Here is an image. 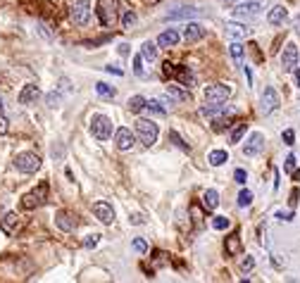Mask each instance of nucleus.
I'll return each mask as SVG.
<instances>
[{
  "label": "nucleus",
  "mask_w": 300,
  "mask_h": 283,
  "mask_svg": "<svg viewBox=\"0 0 300 283\" xmlns=\"http://www.w3.org/2000/svg\"><path fill=\"white\" fill-rule=\"evenodd\" d=\"M136 136L143 146H155L158 143V136H160V128L158 124L152 122V119H138L136 122Z\"/></svg>",
  "instance_id": "obj_1"
},
{
  "label": "nucleus",
  "mask_w": 300,
  "mask_h": 283,
  "mask_svg": "<svg viewBox=\"0 0 300 283\" xmlns=\"http://www.w3.org/2000/svg\"><path fill=\"white\" fill-rule=\"evenodd\" d=\"M162 72H164V76H176L181 86H186V88L196 86V74H193L188 67H184V64H172V62H164V69H162Z\"/></svg>",
  "instance_id": "obj_2"
},
{
  "label": "nucleus",
  "mask_w": 300,
  "mask_h": 283,
  "mask_svg": "<svg viewBox=\"0 0 300 283\" xmlns=\"http://www.w3.org/2000/svg\"><path fill=\"white\" fill-rule=\"evenodd\" d=\"M90 134L98 140H110L112 138V122L105 114H93L90 117Z\"/></svg>",
  "instance_id": "obj_3"
},
{
  "label": "nucleus",
  "mask_w": 300,
  "mask_h": 283,
  "mask_svg": "<svg viewBox=\"0 0 300 283\" xmlns=\"http://www.w3.org/2000/svg\"><path fill=\"white\" fill-rule=\"evenodd\" d=\"M14 169L22 174H36L40 169V157L36 152H20L14 157Z\"/></svg>",
  "instance_id": "obj_4"
},
{
  "label": "nucleus",
  "mask_w": 300,
  "mask_h": 283,
  "mask_svg": "<svg viewBox=\"0 0 300 283\" xmlns=\"http://www.w3.org/2000/svg\"><path fill=\"white\" fill-rule=\"evenodd\" d=\"M117 0H98V20L102 26H114L117 24Z\"/></svg>",
  "instance_id": "obj_5"
},
{
  "label": "nucleus",
  "mask_w": 300,
  "mask_h": 283,
  "mask_svg": "<svg viewBox=\"0 0 300 283\" xmlns=\"http://www.w3.org/2000/svg\"><path fill=\"white\" fill-rule=\"evenodd\" d=\"M231 86L229 84H212V86H208L205 90H202V98H205V102H226V100L231 98Z\"/></svg>",
  "instance_id": "obj_6"
},
{
  "label": "nucleus",
  "mask_w": 300,
  "mask_h": 283,
  "mask_svg": "<svg viewBox=\"0 0 300 283\" xmlns=\"http://www.w3.org/2000/svg\"><path fill=\"white\" fill-rule=\"evenodd\" d=\"M46 198H48V184L40 181L38 188H34L31 193H26V196L22 198V207L24 210H36V207H40L46 202Z\"/></svg>",
  "instance_id": "obj_7"
},
{
  "label": "nucleus",
  "mask_w": 300,
  "mask_h": 283,
  "mask_svg": "<svg viewBox=\"0 0 300 283\" xmlns=\"http://www.w3.org/2000/svg\"><path fill=\"white\" fill-rule=\"evenodd\" d=\"M90 17V0H74L70 8V20L76 26H84Z\"/></svg>",
  "instance_id": "obj_8"
},
{
  "label": "nucleus",
  "mask_w": 300,
  "mask_h": 283,
  "mask_svg": "<svg viewBox=\"0 0 300 283\" xmlns=\"http://www.w3.org/2000/svg\"><path fill=\"white\" fill-rule=\"evenodd\" d=\"M262 8H264V5H262L260 0H248V2H240L238 8L234 10V20H243V22H246V20H255V17L262 12Z\"/></svg>",
  "instance_id": "obj_9"
},
{
  "label": "nucleus",
  "mask_w": 300,
  "mask_h": 283,
  "mask_svg": "<svg viewBox=\"0 0 300 283\" xmlns=\"http://www.w3.org/2000/svg\"><path fill=\"white\" fill-rule=\"evenodd\" d=\"M298 58H300L298 46H296L293 40H288L284 52H281V69H284V72H293V69L298 67Z\"/></svg>",
  "instance_id": "obj_10"
},
{
  "label": "nucleus",
  "mask_w": 300,
  "mask_h": 283,
  "mask_svg": "<svg viewBox=\"0 0 300 283\" xmlns=\"http://www.w3.org/2000/svg\"><path fill=\"white\" fill-rule=\"evenodd\" d=\"M262 148H264V136H262L260 131H252L246 140V146H243V155L246 157H255L262 152Z\"/></svg>",
  "instance_id": "obj_11"
},
{
  "label": "nucleus",
  "mask_w": 300,
  "mask_h": 283,
  "mask_svg": "<svg viewBox=\"0 0 300 283\" xmlns=\"http://www.w3.org/2000/svg\"><path fill=\"white\" fill-rule=\"evenodd\" d=\"M55 224H58V228H60V231H64V234H72V231L79 226V219H76V214H74V212L62 210V212H58V214H55Z\"/></svg>",
  "instance_id": "obj_12"
},
{
  "label": "nucleus",
  "mask_w": 300,
  "mask_h": 283,
  "mask_svg": "<svg viewBox=\"0 0 300 283\" xmlns=\"http://www.w3.org/2000/svg\"><path fill=\"white\" fill-rule=\"evenodd\" d=\"M279 108V93L274 90V88H264V93H262V98H260V110H262V114H272L274 110Z\"/></svg>",
  "instance_id": "obj_13"
},
{
  "label": "nucleus",
  "mask_w": 300,
  "mask_h": 283,
  "mask_svg": "<svg viewBox=\"0 0 300 283\" xmlns=\"http://www.w3.org/2000/svg\"><path fill=\"white\" fill-rule=\"evenodd\" d=\"M205 34H208V29L202 26V24H198V22H188L186 26H184V40L186 43H196V40H200V38H205Z\"/></svg>",
  "instance_id": "obj_14"
},
{
  "label": "nucleus",
  "mask_w": 300,
  "mask_h": 283,
  "mask_svg": "<svg viewBox=\"0 0 300 283\" xmlns=\"http://www.w3.org/2000/svg\"><path fill=\"white\" fill-rule=\"evenodd\" d=\"M134 140H136V136L131 134V128L122 126L114 131V146H117V150H131V148H134Z\"/></svg>",
  "instance_id": "obj_15"
},
{
  "label": "nucleus",
  "mask_w": 300,
  "mask_h": 283,
  "mask_svg": "<svg viewBox=\"0 0 300 283\" xmlns=\"http://www.w3.org/2000/svg\"><path fill=\"white\" fill-rule=\"evenodd\" d=\"M190 98L188 88L186 86H170L167 88V93H164V102H170V105H176V102H186Z\"/></svg>",
  "instance_id": "obj_16"
},
{
  "label": "nucleus",
  "mask_w": 300,
  "mask_h": 283,
  "mask_svg": "<svg viewBox=\"0 0 300 283\" xmlns=\"http://www.w3.org/2000/svg\"><path fill=\"white\" fill-rule=\"evenodd\" d=\"M93 214L98 216L102 224H112V222H114V210H112V205L105 202V200H100V202L93 205Z\"/></svg>",
  "instance_id": "obj_17"
},
{
  "label": "nucleus",
  "mask_w": 300,
  "mask_h": 283,
  "mask_svg": "<svg viewBox=\"0 0 300 283\" xmlns=\"http://www.w3.org/2000/svg\"><path fill=\"white\" fill-rule=\"evenodd\" d=\"M200 114H202V117H222V114H236V110L234 108H224V105H222V102H217V105H214V102H208V108H200Z\"/></svg>",
  "instance_id": "obj_18"
},
{
  "label": "nucleus",
  "mask_w": 300,
  "mask_h": 283,
  "mask_svg": "<svg viewBox=\"0 0 300 283\" xmlns=\"http://www.w3.org/2000/svg\"><path fill=\"white\" fill-rule=\"evenodd\" d=\"M193 17H200V10H196V8H176V10H172L170 14H164V20L167 22L193 20Z\"/></svg>",
  "instance_id": "obj_19"
},
{
  "label": "nucleus",
  "mask_w": 300,
  "mask_h": 283,
  "mask_svg": "<svg viewBox=\"0 0 300 283\" xmlns=\"http://www.w3.org/2000/svg\"><path fill=\"white\" fill-rule=\"evenodd\" d=\"M0 228H2V234H17V228H20V214L17 212H8V214L0 219Z\"/></svg>",
  "instance_id": "obj_20"
},
{
  "label": "nucleus",
  "mask_w": 300,
  "mask_h": 283,
  "mask_svg": "<svg viewBox=\"0 0 300 283\" xmlns=\"http://www.w3.org/2000/svg\"><path fill=\"white\" fill-rule=\"evenodd\" d=\"M286 20H288V10H286L284 5H274V8L267 12V22H270L272 26H281Z\"/></svg>",
  "instance_id": "obj_21"
},
{
  "label": "nucleus",
  "mask_w": 300,
  "mask_h": 283,
  "mask_svg": "<svg viewBox=\"0 0 300 283\" xmlns=\"http://www.w3.org/2000/svg\"><path fill=\"white\" fill-rule=\"evenodd\" d=\"M40 96V90L36 84H26V86L22 88V93H20V105H31V102H36Z\"/></svg>",
  "instance_id": "obj_22"
},
{
  "label": "nucleus",
  "mask_w": 300,
  "mask_h": 283,
  "mask_svg": "<svg viewBox=\"0 0 300 283\" xmlns=\"http://www.w3.org/2000/svg\"><path fill=\"white\" fill-rule=\"evenodd\" d=\"M176 43H179V34L174 29L162 31L160 36H158V46H160V48H174Z\"/></svg>",
  "instance_id": "obj_23"
},
{
  "label": "nucleus",
  "mask_w": 300,
  "mask_h": 283,
  "mask_svg": "<svg viewBox=\"0 0 300 283\" xmlns=\"http://www.w3.org/2000/svg\"><path fill=\"white\" fill-rule=\"evenodd\" d=\"M202 207H205L208 212H212V210H217V207H220V193H217L214 188L205 190V196H202Z\"/></svg>",
  "instance_id": "obj_24"
},
{
  "label": "nucleus",
  "mask_w": 300,
  "mask_h": 283,
  "mask_svg": "<svg viewBox=\"0 0 300 283\" xmlns=\"http://www.w3.org/2000/svg\"><path fill=\"white\" fill-rule=\"evenodd\" d=\"M226 34H229L234 40H240L248 36V29H246V24H238V22H229L226 24Z\"/></svg>",
  "instance_id": "obj_25"
},
{
  "label": "nucleus",
  "mask_w": 300,
  "mask_h": 283,
  "mask_svg": "<svg viewBox=\"0 0 300 283\" xmlns=\"http://www.w3.org/2000/svg\"><path fill=\"white\" fill-rule=\"evenodd\" d=\"M140 55H143V60H148V62H155V60H158V46H155L152 40H146V43L140 46Z\"/></svg>",
  "instance_id": "obj_26"
},
{
  "label": "nucleus",
  "mask_w": 300,
  "mask_h": 283,
  "mask_svg": "<svg viewBox=\"0 0 300 283\" xmlns=\"http://www.w3.org/2000/svg\"><path fill=\"white\" fill-rule=\"evenodd\" d=\"M96 93H98L100 98H108V100L117 98V90H114L112 86H108L105 81H98V84H96Z\"/></svg>",
  "instance_id": "obj_27"
},
{
  "label": "nucleus",
  "mask_w": 300,
  "mask_h": 283,
  "mask_svg": "<svg viewBox=\"0 0 300 283\" xmlns=\"http://www.w3.org/2000/svg\"><path fill=\"white\" fill-rule=\"evenodd\" d=\"M146 112H148V114H155V117H164V114H167V110L162 108L160 100H146Z\"/></svg>",
  "instance_id": "obj_28"
},
{
  "label": "nucleus",
  "mask_w": 300,
  "mask_h": 283,
  "mask_svg": "<svg viewBox=\"0 0 300 283\" xmlns=\"http://www.w3.org/2000/svg\"><path fill=\"white\" fill-rule=\"evenodd\" d=\"M126 108H129L131 114H138V112L146 110V98H143V96H134V98H129Z\"/></svg>",
  "instance_id": "obj_29"
},
{
  "label": "nucleus",
  "mask_w": 300,
  "mask_h": 283,
  "mask_svg": "<svg viewBox=\"0 0 300 283\" xmlns=\"http://www.w3.org/2000/svg\"><path fill=\"white\" fill-rule=\"evenodd\" d=\"M229 160V155H226V150H212L210 155H208V162H210L212 166H222L224 162Z\"/></svg>",
  "instance_id": "obj_30"
},
{
  "label": "nucleus",
  "mask_w": 300,
  "mask_h": 283,
  "mask_svg": "<svg viewBox=\"0 0 300 283\" xmlns=\"http://www.w3.org/2000/svg\"><path fill=\"white\" fill-rule=\"evenodd\" d=\"M226 252H229V254H238L240 252V238H238V234H231L229 238H226Z\"/></svg>",
  "instance_id": "obj_31"
},
{
  "label": "nucleus",
  "mask_w": 300,
  "mask_h": 283,
  "mask_svg": "<svg viewBox=\"0 0 300 283\" xmlns=\"http://www.w3.org/2000/svg\"><path fill=\"white\" fill-rule=\"evenodd\" d=\"M243 134H246V122H236V126L231 128L229 140H231V143H240V138H243Z\"/></svg>",
  "instance_id": "obj_32"
},
{
  "label": "nucleus",
  "mask_w": 300,
  "mask_h": 283,
  "mask_svg": "<svg viewBox=\"0 0 300 283\" xmlns=\"http://www.w3.org/2000/svg\"><path fill=\"white\" fill-rule=\"evenodd\" d=\"M231 114H226V117H224V114H222V117H217L214 119V124H212V128H214V131H217V134H222V131H226V128L231 126V124H234V122H231Z\"/></svg>",
  "instance_id": "obj_33"
},
{
  "label": "nucleus",
  "mask_w": 300,
  "mask_h": 283,
  "mask_svg": "<svg viewBox=\"0 0 300 283\" xmlns=\"http://www.w3.org/2000/svg\"><path fill=\"white\" fill-rule=\"evenodd\" d=\"M238 269L243 274H250L252 269H255V257H250V254H246L243 260H240V264H238Z\"/></svg>",
  "instance_id": "obj_34"
},
{
  "label": "nucleus",
  "mask_w": 300,
  "mask_h": 283,
  "mask_svg": "<svg viewBox=\"0 0 300 283\" xmlns=\"http://www.w3.org/2000/svg\"><path fill=\"white\" fill-rule=\"evenodd\" d=\"M134 24H136V12L126 10L124 12V17H122V26H124V29H131Z\"/></svg>",
  "instance_id": "obj_35"
},
{
  "label": "nucleus",
  "mask_w": 300,
  "mask_h": 283,
  "mask_svg": "<svg viewBox=\"0 0 300 283\" xmlns=\"http://www.w3.org/2000/svg\"><path fill=\"white\" fill-rule=\"evenodd\" d=\"M229 219H226V216H214V219H212V228H217V231H224V228H229Z\"/></svg>",
  "instance_id": "obj_36"
},
{
  "label": "nucleus",
  "mask_w": 300,
  "mask_h": 283,
  "mask_svg": "<svg viewBox=\"0 0 300 283\" xmlns=\"http://www.w3.org/2000/svg\"><path fill=\"white\" fill-rule=\"evenodd\" d=\"M250 202H252V193L243 188L238 193V207H250Z\"/></svg>",
  "instance_id": "obj_37"
},
{
  "label": "nucleus",
  "mask_w": 300,
  "mask_h": 283,
  "mask_svg": "<svg viewBox=\"0 0 300 283\" xmlns=\"http://www.w3.org/2000/svg\"><path fill=\"white\" fill-rule=\"evenodd\" d=\"M170 140L172 143H174V146L176 148H181V150H186V152H188L190 148H188V143H184V140H181V136L179 134H176V131H170Z\"/></svg>",
  "instance_id": "obj_38"
},
{
  "label": "nucleus",
  "mask_w": 300,
  "mask_h": 283,
  "mask_svg": "<svg viewBox=\"0 0 300 283\" xmlns=\"http://www.w3.org/2000/svg\"><path fill=\"white\" fill-rule=\"evenodd\" d=\"M134 74L136 76H146V69H143V55L134 58Z\"/></svg>",
  "instance_id": "obj_39"
},
{
  "label": "nucleus",
  "mask_w": 300,
  "mask_h": 283,
  "mask_svg": "<svg viewBox=\"0 0 300 283\" xmlns=\"http://www.w3.org/2000/svg\"><path fill=\"white\" fill-rule=\"evenodd\" d=\"M229 48H231V55H234V58H236V62L240 64V60H243V46H240L238 40H234Z\"/></svg>",
  "instance_id": "obj_40"
},
{
  "label": "nucleus",
  "mask_w": 300,
  "mask_h": 283,
  "mask_svg": "<svg viewBox=\"0 0 300 283\" xmlns=\"http://www.w3.org/2000/svg\"><path fill=\"white\" fill-rule=\"evenodd\" d=\"M98 243H100V236L98 234H90V236H86L84 248H86V250H93V248H98Z\"/></svg>",
  "instance_id": "obj_41"
},
{
  "label": "nucleus",
  "mask_w": 300,
  "mask_h": 283,
  "mask_svg": "<svg viewBox=\"0 0 300 283\" xmlns=\"http://www.w3.org/2000/svg\"><path fill=\"white\" fill-rule=\"evenodd\" d=\"M60 100H62L60 93H48V96H46V102H48V108H58V105H60Z\"/></svg>",
  "instance_id": "obj_42"
},
{
  "label": "nucleus",
  "mask_w": 300,
  "mask_h": 283,
  "mask_svg": "<svg viewBox=\"0 0 300 283\" xmlns=\"http://www.w3.org/2000/svg\"><path fill=\"white\" fill-rule=\"evenodd\" d=\"M296 164H298V160H296V155H288V157H286V164H284V172H288V174H293V172H296Z\"/></svg>",
  "instance_id": "obj_43"
},
{
  "label": "nucleus",
  "mask_w": 300,
  "mask_h": 283,
  "mask_svg": "<svg viewBox=\"0 0 300 283\" xmlns=\"http://www.w3.org/2000/svg\"><path fill=\"white\" fill-rule=\"evenodd\" d=\"M234 181H236V184H246V181H248V174H246V169H236V172H234Z\"/></svg>",
  "instance_id": "obj_44"
},
{
  "label": "nucleus",
  "mask_w": 300,
  "mask_h": 283,
  "mask_svg": "<svg viewBox=\"0 0 300 283\" xmlns=\"http://www.w3.org/2000/svg\"><path fill=\"white\" fill-rule=\"evenodd\" d=\"M134 250H136V252H146V250H148V243H146V240H143V238H134Z\"/></svg>",
  "instance_id": "obj_45"
},
{
  "label": "nucleus",
  "mask_w": 300,
  "mask_h": 283,
  "mask_svg": "<svg viewBox=\"0 0 300 283\" xmlns=\"http://www.w3.org/2000/svg\"><path fill=\"white\" fill-rule=\"evenodd\" d=\"M284 143H286V146H293V143H296V131H293V128H286V131H284Z\"/></svg>",
  "instance_id": "obj_46"
},
{
  "label": "nucleus",
  "mask_w": 300,
  "mask_h": 283,
  "mask_svg": "<svg viewBox=\"0 0 300 283\" xmlns=\"http://www.w3.org/2000/svg\"><path fill=\"white\" fill-rule=\"evenodd\" d=\"M8 128H10V124H8V119H5L2 114H0V136H5V134H8Z\"/></svg>",
  "instance_id": "obj_47"
},
{
  "label": "nucleus",
  "mask_w": 300,
  "mask_h": 283,
  "mask_svg": "<svg viewBox=\"0 0 300 283\" xmlns=\"http://www.w3.org/2000/svg\"><path fill=\"white\" fill-rule=\"evenodd\" d=\"M276 219H281V222H290V219H293V212H276Z\"/></svg>",
  "instance_id": "obj_48"
},
{
  "label": "nucleus",
  "mask_w": 300,
  "mask_h": 283,
  "mask_svg": "<svg viewBox=\"0 0 300 283\" xmlns=\"http://www.w3.org/2000/svg\"><path fill=\"white\" fill-rule=\"evenodd\" d=\"M243 74L248 78V86H252V72H250V67H243Z\"/></svg>",
  "instance_id": "obj_49"
},
{
  "label": "nucleus",
  "mask_w": 300,
  "mask_h": 283,
  "mask_svg": "<svg viewBox=\"0 0 300 283\" xmlns=\"http://www.w3.org/2000/svg\"><path fill=\"white\" fill-rule=\"evenodd\" d=\"M296 202H298V188L290 193V207H296Z\"/></svg>",
  "instance_id": "obj_50"
},
{
  "label": "nucleus",
  "mask_w": 300,
  "mask_h": 283,
  "mask_svg": "<svg viewBox=\"0 0 300 283\" xmlns=\"http://www.w3.org/2000/svg\"><path fill=\"white\" fill-rule=\"evenodd\" d=\"M105 72H110V74H117V76H122V69H117V67H105Z\"/></svg>",
  "instance_id": "obj_51"
},
{
  "label": "nucleus",
  "mask_w": 300,
  "mask_h": 283,
  "mask_svg": "<svg viewBox=\"0 0 300 283\" xmlns=\"http://www.w3.org/2000/svg\"><path fill=\"white\" fill-rule=\"evenodd\" d=\"M120 55H129V46H126V43H122L120 46Z\"/></svg>",
  "instance_id": "obj_52"
},
{
  "label": "nucleus",
  "mask_w": 300,
  "mask_h": 283,
  "mask_svg": "<svg viewBox=\"0 0 300 283\" xmlns=\"http://www.w3.org/2000/svg\"><path fill=\"white\" fill-rule=\"evenodd\" d=\"M131 224H143V219H140V214H134V216H131Z\"/></svg>",
  "instance_id": "obj_53"
},
{
  "label": "nucleus",
  "mask_w": 300,
  "mask_h": 283,
  "mask_svg": "<svg viewBox=\"0 0 300 283\" xmlns=\"http://www.w3.org/2000/svg\"><path fill=\"white\" fill-rule=\"evenodd\" d=\"M293 74H296V84H298V88H300V69H293Z\"/></svg>",
  "instance_id": "obj_54"
},
{
  "label": "nucleus",
  "mask_w": 300,
  "mask_h": 283,
  "mask_svg": "<svg viewBox=\"0 0 300 283\" xmlns=\"http://www.w3.org/2000/svg\"><path fill=\"white\" fill-rule=\"evenodd\" d=\"M293 26H296V31H298V34H300V17H298V20H296V24H293Z\"/></svg>",
  "instance_id": "obj_55"
},
{
  "label": "nucleus",
  "mask_w": 300,
  "mask_h": 283,
  "mask_svg": "<svg viewBox=\"0 0 300 283\" xmlns=\"http://www.w3.org/2000/svg\"><path fill=\"white\" fill-rule=\"evenodd\" d=\"M2 110H5V105H2V98H0V114H2Z\"/></svg>",
  "instance_id": "obj_56"
}]
</instances>
